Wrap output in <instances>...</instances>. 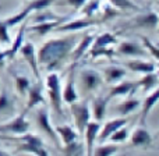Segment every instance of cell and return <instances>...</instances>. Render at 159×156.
I'll return each mask as SVG.
<instances>
[{
	"instance_id": "d590c367",
	"label": "cell",
	"mask_w": 159,
	"mask_h": 156,
	"mask_svg": "<svg viewBox=\"0 0 159 156\" xmlns=\"http://www.w3.org/2000/svg\"><path fill=\"white\" fill-rule=\"evenodd\" d=\"M63 154H66V155H84L85 148H84V145L77 140V141H73V142L64 145Z\"/></svg>"
},
{
	"instance_id": "8992f818",
	"label": "cell",
	"mask_w": 159,
	"mask_h": 156,
	"mask_svg": "<svg viewBox=\"0 0 159 156\" xmlns=\"http://www.w3.org/2000/svg\"><path fill=\"white\" fill-rule=\"evenodd\" d=\"M30 130V121L27 120V112L20 113L18 116L13 117L8 120L7 123L0 124V132L2 134H14V135H21Z\"/></svg>"
},
{
	"instance_id": "8fae6325",
	"label": "cell",
	"mask_w": 159,
	"mask_h": 156,
	"mask_svg": "<svg viewBox=\"0 0 159 156\" xmlns=\"http://www.w3.org/2000/svg\"><path fill=\"white\" fill-rule=\"evenodd\" d=\"M20 53L22 55L24 60L28 63L30 69L32 70L35 78L39 81V79H41V70H39L38 56H36V49H35V46H34V43L32 42H24L21 49H20Z\"/></svg>"
},
{
	"instance_id": "603a6c76",
	"label": "cell",
	"mask_w": 159,
	"mask_h": 156,
	"mask_svg": "<svg viewBox=\"0 0 159 156\" xmlns=\"http://www.w3.org/2000/svg\"><path fill=\"white\" fill-rule=\"evenodd\" d=\"M25 32H27V22L24 21V22H21V24H20V29H18V32H17L16 39H14V41L10 43V47H8V49H6V57H7L8 60L14 59L17 53L20 52L22 43H24Z\"/></svg>"
},
{
	"instance_id": "d6a6232c",
	"label": "cell",
	"mask_w": 159,
	"mask_h": 156,
	"mask_svg": "<svg viewBox=\"0 0 159 156\" xmlns=\"http://www.w3.org/2000/svg\"><path fill=\"white\" fill-rule=\"evenodd\" d=\"M30 14H31V11L28 10L27 7H24L21 11H20V13H17V14H14V16L8 17V18H6L4 22L7 24L8 28H13V27H16V25H20L21 22H24Z\"/></svg>"
},
{
	"instance_id": "9c48e42d",
	"label": "cell",
	"mask_w": 159,
	"mask_h": 156,
	"mask_svg": "<svg viewBox=\"0 0 159 156\" xmlns=\"http://www.w3.org/2000/svg\"><path fill=\"white\" fill-rule=\"evenodd\" d=\"M96 24H101V20L99 18L84 16L82 18L71 20V21H64L63 24L59 25L55 31H57V32H77V31L85 29V28L92 27V25H96Z\"/></svg>"
},
{
	"instance_id": "8d00e7d4",
	"label": "cell",
	"mask_w": 159,
	"mask_h": 156,
	"mask_svg": "<svg viewBox=\"0 0 159 156\" xmlns=\"http://www.w3.org/2000/svg\"><path fill=\"white\" fill-rule=\"evenodd\" d=\"M56 0H31L25 7L32 13V11H41V10H46L49 6H52Z\"/></svg>"
},
{
	"instance_id": "3957f363",
	"label": "cell",
	"mask_w": 159,
	"mask_h": 156,
	"mask_svg": "<svg viewBox=\"0 0 159 156\" xmlns=\"http://www.w3.org/2000/svg\"><path fill=\"white\" fill-rule=\"evenodd\" d=\"M70 110H71V116L74 118V128L78 131L80 135H82L87 124L91 120V110L88 100H75L74 103L70 105Z\"/></svg>"
},
{
	"instance_id": "e0dca14e",
	"label": "cell",
	"mask_w": 159,
	"mask_h": 156,
	"mask_svg": "<svg viewBox=\"0 0 159 156\" xmlns=\"http://www.w3.org/2000/svg\"><path fill=\"white\" fill-rule=\"evenodd\" d=\"M64 21H67V18H56V20H46V21H38L34 25H27V31L30 32H34L38 36H45L49 32L55 31L56 28L60 24H63Z\"/></svg>"
},
{
	"instance_id": "74e56055",
	"label": "cell",
	"mask_w": 159,
	"mask_h": 156,
	"mask_svg": "<svg viewBox=\"0 0 159 156\" xmlns=\"http://www.w3.org/2000/svg\"><path fill=\"white\" fill-rule=\"evenodd\" d=\"M127 138H129V130H127L126 126H123V127H120V128L116 130V131L109 137L107 141L115 142V144H121V142H126Z\"/></svg>"
},
{
	"instance_id": "83f0119b",
	"label": "cell",
	"mask_w": 159,
	"mask_h": 156,
	"mask_svg": "<svg viewBox=\"0 0 159 156\" xmlns=\"http://www.w3.org/2000/svg\"><path fill=\"white\" fill-rule=\"evenodd\" d=\"M137 85H138V88H141L145 92L147 91H152L154 88H157L159 85V77L155 71L145 73V74H143V78L137 81Z\"/></svg>"
},
{
	"instance_id": "ab89813d",
	"label": "cell",
	"mask_w": 159,
	"mask_h": 156,
	"mask_svg": "<svg viewBox=\"0 0 159 156\" xmlns=\"http://www.w3.org/2000/svg\"><path fill=\"white\" fill-rule=\"evenodd\" d=\"M117 16H119V10L116 7H113L110 3H107V4L103 6V13H102V17L99 20H101V22H103V21H107V20L115 18Z\"/></svg>"
},
{
	"instance_id": "7402d4cb",
	"label": "cell",
	"mask_w": 159,
	"mask_h": 156,
	"mask_svg": "<svg viewBox=\"0 0 159 156\" xmlns=\"http://www.w3.org/2000/svg\"><path fill=\"white\" fill-rule=\"evenodd\" d=\"M107 100L109 99L106 96H96L92 102L89 103V110H91V117L96 121H102L106 116V107H107Z\"/></svg>"
},
{
	"instance_id": "ee69618b",
	"label": "cell",
	"mask_w": 159,
	"mask_h": 156,
	"mask_svg": "<svg viewBox=\"0 0 159 156\" xmlns=\"http://www.w3.org/2000/svg\"><path fill=\"white\" fill-rule=\"evenodd\" d=\"M155 73H157V75L159 77V69H157V70H155Z\"/></svg>"
},
{
	"instance_id": "52a82bcc",
	"label": "cell",
	"mask_w": 159,
	"mask_h": 156,
	"mask_svg": "<svg viewBox=\"0 0 159 156\" xmlns=\"http://www.w3.org/2000/svg\"><path fill=\"white\" fill-rule=\"evenodd\" d=\"M35 121H36V126L38 128L43 132L45 135L50 138L55 144H59V135L55 130V126H52L50 123V118H49V113H48V107L45 105H42L35 113Z\"/></svg>"
},
{
	"instance_id": "44dd1931",
	"label": "cell",
	"mask_w": 159,
	"mask_h": 156,
	"mask_svg": "<svg viewBox=\"0 0 159 156\" xmlns=\"http://www.w3.org/2000/svg\"><path fill=\"white\" fill-rule=\"evenodd\" d=\"M130 142L133 146H141V148H147L152 144V137L149 134V131L144 126H140L137 128H134V131L131 132L130 137Z\"/></svg>"
},
{
	"instance_id": "7a4b0ae2",
	"label": "cell",
	"mask_w": 159,
	"mask_h": 156,
	"mask_svg": "<svg viewBox=\"0 0 159 156\" xmlns=\"http://www.w3.org/2000/svg\"><path fill=\"white\" fill-rule=\"evenodd\" d=\"M45 87L48 91V96L50 100V106H52L53 112L59 116H63V98H61V85H60V77L56 71L48 73L46 78H45Z\"/></svg>"
},
{
	"instance_id": "ba28073f",
	"label": "cell",
	"mask_w": 159,
	"mask_h": 156,
	"mask_svg": "<svg viewBox=\"0 0 159 156\" xmlns=\"http://www.w3.org/2000/svg\"><path fill=\"white\" fill-rule=\"evenodd\" d=\"M159 24V14L154 10H148L135 16L127 22V28H145V29H155Z\"/></svg>"
},
{
	"instance_id": "d4e9b609",
	"label": "cell",
	"mask_w": 159,
	"mask_h": 156,
	"mask_svg": "<svg viewBox=\"0 0 159 156\" xmlns=\"http://www.w3.org/2000/svg\"><path fill=\"white\" fill-rule=\"evenodd\" d=\"M55 130L59 135V140L67 145V144L73 142V141H77L80 134L74 127L69 126V124H61V126H55Z\"/></svg>"
},
{
	"instance_id": "ffe728a7",
	"label": "cell",
	"mask_w": 159,
	"mask_h": 156,
	"mask_svg": "<svg viewBox=\"0 0 159 156\" xmlns=\"http://www.w3.org/2000/svg\"><path fill=\"white\" fill-rule=\"evenodd\" d=\"M124 67L129 69L130 71L140 73V74L152 73L157 70V64L148 60H143V59H130V60L124 61Z\"/></svg>"
},
{
	"instance_id": "7c38bea8",
	"label": "cell",
	"mask_w": 159,
	"mask_h": 156,
	"mask_svg": "<svg viewBox=\"0 0 159 156\" xmlns=\"http://www.w3.org/2000/svg\"><path fill=\"white\" fill-rule=\"evenodd\" d=\"M75 64H73L71 70H70L69 75H67V81L66 85L63 88V92H61V98L63 102L67 105L74 103L75 100H78V92H77V79H75Z\"/></svg>"
},
{
	"instance_id": "9a60e30c",
	"label": "cell",
	"mask_w": 159,
	"mask_h": 156,
	"mask_svg": "<svg viewBox=\"0 0 159 156\" xmlns=\"http://www.w3.org/2000/svg\"><path fill=\"white\" fill-rule=\"evenodd\" d=\"M138 89L137 81H129V79H120L119 82H116L112 88L109 89L106 98L112 99V98H117V96H129V95H134V92Z\"/></svg>"
},
{
	"instance_id": "60d3db41",
	"label": "cell",
	"mask_w": 159,
	"mask_h": 156,
	"mask_svg": "<svg viewBox=\"0 0 159 156\" xmlns=\"http://www.w3.org/2000/svg\"><path fill=\"white\" fill-rule=\"evenodd\" d=\"M0 43L2 45H10L11 38L8 33V27L4 22V20H0Z\"/></svg>"
},
{
	"instance_id": "d6986e66",
	"label": "cell",
	"mask_w": 159,
	"mask_h": 156,
	"mask_svg": "<svg viewBox=\"0 0 159 156\" xmlns=\"http://www.w3.org/2000/svg\"><path fill=\"white\" fill-rule=\"evenodd\" d=\"M158 102H159V85L151 91L149 95H147V98L144 99L143 105H141V113H140V124L141 126L145 124L149 113H151L152 109L157 106Z\"/></svg>"
},
{
	"instance_id": "2e32d148",
	"label": "cell",
	"mask_w": 159,
	"mask_h": 156,
	"mask_svg": "<svg viewBox=\"0 0 159 156\" xmlns=\"http://www.w3.org/2000/svg\"><path fill=\"white\" fill-rule=\"evenodd\" d=\"M99 130H101V121L89 120V123L87 124L84 132H82V135L85 138V148H87L85 149V154L87 155H92L93 148H95V142L98 140Z\"/></svg>"
},
{
	"instance_id": "f35d334b",
	"label": "cell",
	"mask_w": 159,
	"mask_h": 156,
	"mask_svg": "<svg viewBox=\"0 0 159 156\" xmlns=\"http://www.w3.org/2000/svg\"><path fill=\"white\" fill-rule=\"evenodd\" d=\"M141 41H143V46L147 49V52L159 61V43H154V42L149 38H147V36H143Z\"/></svg>"
},
{
	"instance_id": "cb8c5ba5",
	"label": "cell",
	"mask_w": 159,
	"mask_h": 156,
	"mask_svg": "<svg viewBox=\"0 0 159 156\" xmlns=\"http://www.w3.org/2000/svg\"><path fill=\"white\" fill-rule=\"evenodd\" d=\"M103 81L106 84H116L127 75V70L121 66H107L103 69Z\"/></svg>"
},
{
	"instance_id": "30bf717a",
	"label": "cell",
	"mask_w": 159,
	"mask_h": 156,
	"mask_svg": "<svg viewBox=\"0 0 159 156\" xmlns=\"http://www.w3.org/2000/svg\"><path fill=\"white\" fill-rule=\"evenodd\" d=\"M116 53L119 56H124V57H147L149 55L147 49L141 43L135 41H121L117 42V49Z\"/></svg>"
},
{
	"instance_id": "6da1fadb",
	"label": "cell",
	"mask_w": 159,
	"mask_h": 156,
	"mask_svg": "<svg viewBox=\"0 0 159 156\" xmlns=\"http://www.w3.org/2000/svg\"><path fill=\"white\" fill-rule=\"evenodd\" d=\"M77 41V35H67L46 41L41 46V49L36 52L39 66L43 67L48 73L56 71L57 69H60L64 60L70 57L71 50L74 49Z\"/></svg>"
},
{
	"instance_id": "f546056e",
	"label": "cell",
	"mask_w": 159,
	"mask_h": 156,
	"mask_svg": "<svg viewBox=\"0 0 159 156\" xmlns=\"http://www.w3.org/2000/svg\"><path fill=\"white\" fill-rule=\"evenodd\" d=\"M13 78H14V85H16V89L18 92V95L25 96L28 89H30L31 84H32L31 79L22 74H16V73H13Z\"/></svg>"
},
{
	"instance_id": "484cf974",
	"label": "cell",
	"mask_w": 159,
	"mask_h": 156,
	"mask_svg": "<svg viewBox=\"0 0 159 156\" xmlns=\"http://www.w3.org/2000/svg\"><path fill=\"white\" fill-rule=\"evenodd\" d=\"M14 112H16V103H14L13 96L6 88H2L0 89V116L13 114Z\"/></svg>"
},
{
	"instance_id": "7bdbcfd3",
	"label": "cell",
	"mask_w": 159,
	"mask_h": 156,
	"mask_svg": "<svg viewBox=\"0 0 159 156\" xmlns=\"http://www.w3.org/2000/svg\"><path fill=\"white\" fill-rule=\"evenodd\" d=\"M7 60V57H6V50L0 49V67L4 64V61Z\"/></svg>"
},
{
	"instance_id": "f1b7e54d",
	"label": "cell",
	"mask_w": 159,
	"mask_h": 156,
	"mask_svg": "<svg viewBox=\"0 0 159 156\" xmlns=\"http://www.w3.org/2000/svg\"><path fill=\"white\" fill-rule=\"evenodd\" d=\"M115 53L116 50L113 49V46H91L85 56H88L89 59H98V57L112 59Z\"/></svg>"
},
{
	"instance_id": "4316f807",
	"label": "cell",
	"mask_w": 159,
	"mask_h": 156,
	"mask_svg": "<svg viewBox=\"0 0 159 156\" xmlns=\"http://www.w3.org/2000/svg\"><path fill=\"white\" fill-rule=\"evenodd\" d=\"M138 107H140V99L134 98L133 95H129V98H127L126 100H123L121 103H119L117 106L115 107V110L120 116H127V114H130V113L135 112Z\"/></svg>"
},
{
	"instance_id": "b9f144b4",
	"label": "cell",
	"mask_w": 159,
	"mask_h": 156,
	"mask_svg": "<svg viewBox=\"0 0 159 156\" xmlns=\"http://www.w3.org/2000/svg\"><path fill=\"white\" fill-rule=\"evenodd\" d=\"M64 2H66L67 6L73 7L74 10H81L82 6H84L85 3L88 2V0H64Z\"/></svg>"
},
{
	"instance_id": "4dcf8cb0",
	"label": "cell",
	"mask_w": 159,
	"mask_h": 156,
	"mask_svg": "<svg viewBox=\"0 0 159 156\" xmlns=\"http://www.w3.org/2000/svg\"><path fill=\"white\" fill-rule=\"evenodd\" d=\"M117 45V38L112 32H102L95 36L91 46H113Z\"/></svg>"
},
{
	"instance_id": "4fadbf2b",
	"label": "cell",
	"mask_w": 159,
	"mask_h": 156,
	"mask_svg": "<svg viewBox=\"0 0 159 156\" xmlns=\"http://www.w3.org/2000/svg\"><path fill=\"white\" fill-rule=\"evenodd\" d=\"M127 123H129V120H127L124 116L112 118V120H107L105 124H101V130H99L98 140L96 141H98L99 144L106 142V141L109 140V137L116 131V130L120 128V127H123V126H126Z\"/></svg>"
},
{
	"instance_id": "1f68e13d",
	"label": "cell",
	"mask_w": 159,
	"mask_h": 156,
	"mask_svg": "<svg viewBox=\"0 0 159 156\" xmlns=\"http://www.w3.org/2000/svg\"><path fill=\"white\" fill-rule=\"evenodd\" d=\"M117 151H119V146L116 145L115 142H110V144L102 142L99 146L93 148L92 155H98V156H110V155L117 154Z\"/></svg>"
},
{
	"instance_id": "e575fe53",
	"label": "cell",
	"mask_w": 159,
	"mask_h": 156,
	"mask_svg": "<svg viewBox=\"0 0 159 156\" xmlns=\"http://www.w3.org/2000/svg\"><path fill=\"white\" fill-rule=\"evenodd\" d=\"M101 6H102V0H88L82 6L81 11L87 17H95V14L101 10Z\"/></svg>"
},
{
	"instance_id": "5b68a950",
	"label": "cell",
	"mask_w": 159,
	"mask_h": 156,
	"mask_svg": "<svg viewBox=\"0 0 159 156\" xmlns=\"http://www.w3.org/2000/svg\"><path fill=\"white\" fill-rule=\"evenodd\" d=\"M102 84H103V75L99 71H96V70H92V69L82 70L78 75L80 89H82L87 93L99 89Z\"/></svg>"
},
{
	"instance_id": "277c9868",
	"label": "cell",
	"mask_w": 159,
	"mask_h": 156,
	"mask_svg": "<svg viewBox=\"0 0 159 156\" xmlns=\"http://www.w3.org/2000/svg\"><path fill=\"white\" fill-rule=\"evenodd\" d=\"M17 140L21 142L18 151L28 152V154H32V155H41V156L49 155V152L45 149L43 142H42V140L38 137V135L30 134V132L27 131V132L20 135Z\"/></svg>"
},
{
	"instance_id": "ac0fdd59",
	"label": "cell",
	"mask_w": 159,
	"mask_h": 156,
	"mask_svg": "<svg viewBox=\"0 0 159 156\" xmlns=\"http://www.w3.org/2000/svg\"><path fill=\"white\" fill-rule=\"evenodd\" d=\"M93 39H95V35H93V33H91V32H88V33H85V35L82 36L80 41H77L74 49L71 50V55H70L73 63H78V60H81L82 57H85L87 52L89 50L91 45H92Z\"/></svg>"
},
{
	"instance_id": "836d02e7",
	"label": "cell",
	"mask_w": 159,
	"mask_h": 156,
	"mask_svg": "<svg viewBox=\"0 0 159 156\" xmlns=\"http://www.w3.org/2000/svg\"><path fill=\"white\" fill-rule=\"evenodd\" d=\"M109 3L121 11H140V6L135 4L133 0H109Z\"/></svg>"
},
{
	"instance_id": "5bb4252c",
	"label": "cell",
	"mask_w": 159,
	"mask_h": 156,
	"mask_svg": "<svg viewBox=\"0 0 159 156\" xmlns=\"http://www.w3.org/2000/svg\"><path fill=\"white\" fill-rule=\"evenodd\" d=\"M27 95H28V100H27V106H25V112L32 110L34 107L39 106V105H45L43 84L41 82V79L36 81L35 84H31Z\"/></svg>"
},
{
	"instance_id": "f6af8a7d",
	"label": "cell",
	"mask_w": 159,
	"mask_h": 156,
	"mask_svg": "<svg viewBox=\"0 0 159 156\" xmlns=\"http://www.w3.org/2000/svg\"><path fill=\"white\" fill-rule=\"evenodd\" d=\"M158 28H159V24H158Z\"/></svg>"
}]
</instances>
